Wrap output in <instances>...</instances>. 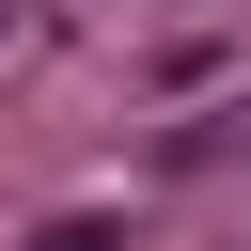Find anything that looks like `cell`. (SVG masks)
<instances>
[{
    "label": "cell",
    "instance_id": "obj_1",
    "mask_svg": "<svg viewBox=\"0 0 251 251\" xmlns=\"http://www.w3.org/2000/svg\"><path fill=\"white\" fill-rule=\"evenodd\" d=\"M16 16H31V0H0V31H16Z\"/></svg>",
    "mask_w": 251,
    "mask_h": 251
}]
</instances>
